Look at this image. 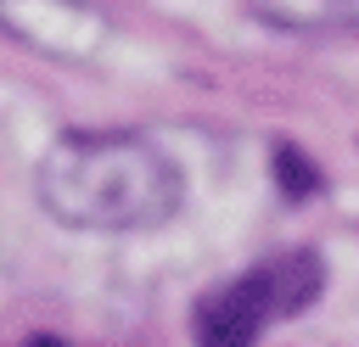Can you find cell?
Instances as JSON below:
<instances>
[{
    "label": "cell",
    "instance_id": "cell-4",
    "mask_svg": "<svg viewBox=\"0 0 359 347\" xmlns=\"http://www.w3.org/2000/svg\"><path fill=\"white\" fill-rule=\"evenodd\" d=\"M247 6L286 34H359V0H247Z\"/></svg>",
    "mask_w": 359,
    "mask_h": 347
},
{
    "label": "cell",
    "instance_id": "cell-2",
    "mask_svg": "<svg viewBox=\"0 0 359 347\" xmlns=\"http://www.w3.org/2000/svg\"><path fill=\"white\" fill-rule=\"evenodd\" d=\"M320 285H325V263L314 252H303V246L280 252L269 263H252L247 274L213 285L196 302V313H191L196 341L202 347H252L275 319L309 308L320 297Z\"/></svg>",
    "mask_w": 359,
    "mask_h": 347
},
{
    "label": "cell",
    "instance_id": "cell-3",
    "mask_svg": "<svg viewBox=\"0 0 359 347\" xmlns=\"http://www.w3.org/2000/svg\"><path fill=\"white\" fill-rule=\"evenodd\" d=\"M0 34L56 62H90L107 45V17L90 0H0Z\"/></svg>",
    "mask_w": 359,
    "mask_h": 347
},
{
    "label": "cell",
    "instance_id": "cell-5",
    "mask_svg": "<svg viewBox=\"0 0 359 347\" xmlns=\"http://www.w3.org/2000/svg\"><path fill=\"white\" fill-rule=\"evenodd\" d=\"M34 347H62V341H34Z\"/></svg>",
    "mask_w": 359,
    "mask_h": 347
},
{
    "label": "cell",
    "instance_id": "cell-1",
    "mask_svg": "<svg viewBox=\"0 0 359 347\" xmlns=\"http://www.w3.org/2000/svg\"><path fill=\"white\" fill-rule=\"evenodd\" d=\"M34 196L67 229L129 235L168 224L185 201V179L146 134L73 129L45 146L34 168Z\"/></svg>",
    "mask_w": 359,
    "mask_h": 347
}]
</instances>
